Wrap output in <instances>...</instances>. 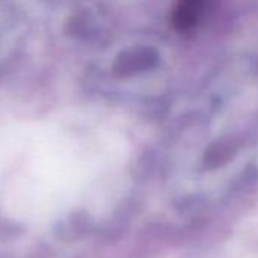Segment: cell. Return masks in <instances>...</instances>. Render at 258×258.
Returning a JSON list of instances; mask_svg holds the SVG:
<instances>
[{"label": "cell", "mask_w": 258, "mask_h": 258, "mask_svg": "<svg viewBox=\"0 0 258 258\" xmlns=\"http://www.w3.org/2000/svg\"><path fill=\"white\" fill-rule=\"evenodd\" d=\"M204 10V0H182L175 13L176 26L187 29L198 23L201 13Z\"/></svg>", "instance_id": "1"}]
</instances>
